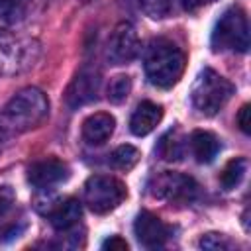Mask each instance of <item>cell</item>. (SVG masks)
Returning a JSON list of instances; mask_svg holds the SVG:
<instances>
[{
  "instance_id": "ac0fdd59",
  "label": "cell",
  "mask_w": 251,
  "mask_h": 251,
  "mask_svg": "<svg viewBox=\"0 0 251 251\" xmlns=\"http://www.w3.org/2000/svg\"><path fill=\"white\" fill-rule=\"evenodd\" d=\"M139 151L133 147V145H120L112 151L110 155V165L118 171H129L137 165L139 161Z\"/></svg>"
},
{
  "instance_id": "8992f818",
  "label": "cell",
  "mask_w": 251,
  "mask_h": 251,
  "mask_svg": "<svg viewBox=\"0 0 251 251\" xmlns=\"http://www.w3.org/2000/svg\"><path fill=\"white\" fill-rule=\"evenodd\" d=\"M37 51L33 41L0 33V73H20L31 67L37 59Z\"/></svg>"
},
{
  "instance_id": "603a6c76",
  "label": "cell",
  "mask_w": 251,
  "mask_h": 251,
  "mask_svg": "<svg viewBox=\"0 0 251 251\" xmlns=\"http://www.w3.org/2000/svg\"><path fill=\"white\" fill-rule=\"evenodd\" d=\"M249 114H251V106L249 104H243L241 110H239V114H237V126L241 127L243 133H249L251 131V118H249Z\"/></svg>"
},
{
  "instance_id": "9c48e42d",
  "label": "cell",
  "mask_w": 251,
  "mask_h": 251,
  "mask_svg": "<svg viewBox=\"0 0 251 251\" xmlns=\"http://www.w3.org/2000/svg\"><path fill=\"white\" fill-rule=\"evenodd\" d=\"M100 88V73L94 69H82L75 75L65 92V102L71 108H80L96 100Z\"/></svg>"
},
{
  "instance_id": "cb8c5ba5",
  "label": "cell",
  "mask_w": 251,
  "mask_h": 251,
  "mask_svg": "<svg viewBox=\"0 0 251 251\" xmlns=\"http://www.w3.org/2000/svg\"><path fill=\"white\" fill-rule=\"evenodd\" d=\"M127 247H129L127 241L122 239L120 235H112L102 243V249H106V251H127Z\"/></svg>"
},
{
  "instance_id": "7a4b0ae2",
  "label": "cell",
  "mask_w": 251,
  "mask_h": 251,
  "mask_svg": "<svg viewBox=\"0 0 251 251\" xmlns=\"http://www.w3.org/2000/svg\"><path fill=\"white\" fill-rule=\"evenodd\" d=\"M49 114L47 96L33 86L22 88L4 108V126L14 131H27L39 126Z\"/></svg>"
},
{
  "instance_id": "6da1fadb",
  "label": "cell",
  "mask_w": 251,
  "mask_h": 251,
  "mask_svg": "<svg viewBox=\"0 0 251 251\" xmlns=\"http://www.w3.org/2000/svg\"><path fill=\"white\" fill-rule=\"evenodd\" d=\"M184 53L167 39H157L145 53L147 80L157 88H171L178 82L184 71Z\"/></svg>"
},
{
  "instance_id": "277c9868",
  "label": "cell",
  "mask_w": 251,
  "mask_h": 251,
  "mask_svg": "<svg viewBox=\"0 0 251 251\" xmlns=\"http://www.w3.org/2000/svg\"><path fill=\"white\" fill-rule=\"evenodd\" d=\"M212 49L214 51H239L249 49V24L241 8H229L218 20L212 31Z\"/></svg>"
},
{
  "instance_id": "44dd1931",
  "label": "cell",
  "mask_w": 251,
  "mask_h": 251,
  "mask_svg": "<svg viewBox=\"0 0 251 251\" xmlns=\"http://www.w3.org/2000/svg\"><path fill=\"white\" fill-rule=\"evenodd\" d=\"M200 247L218 251V249H227V247H229V241H227L226 235H222V233H206V235L200 239Z\"/></svg>"
},
{
  "instance_id": "4fadbf2b",
  "label": "cell",
  "mask_w": 251,
  "mask_h": 251,
  "mask_svg": "<svg viewBox=\"0 0 251 251\" xmlns=\"http://www.w3.org/2000/svg\"><path fill=\"white\" fill-rule=\"evenodd\" d=\"M161 118H163V108H161L159 104H155V102L145 100V102H141V104L135 108V112L131 114L129 129H131L133 135L143 137V135L151 133V131L157 127V124L161 122Z\"/></svg>"
},
{
  "instance_id": "2e32d148",
  "label": "cell",
  "mask_w": 251,
  "mask_h": 251,
  "mask_svg": "<svg viewBox=\"0 0 251 251\" xmlns=\"http://www.w3.org/2000/svg\"><path fill=\"white\" fill-rule=\"evenodd\" d=\"M31 0H0V22L20 24L29 12Z\"/></svg>"
},
{
  "instance_id": "30bf717a",
  "label": "cell",
  "mask_w": 251,
  "mask_h": 251,
  "mask_svg": "<svg viewBox=\"0 0 251 251\" xmlns=\"http://www.w3.org/2000/svg\"><path fill=\"white\" fill-rule=\"evenodd\" d=\"M133 231H135L137 241H139L143 247H147V249L163 247L165 241H167L169 235H171V227H169L161 218H157V216L151 214V212H141V214L135 218Z\"/></svg>"
},
{
  "instance_id": "e0dca14e",
  "label": "cell",
  "mask_w": 251,
  "mask_h": 251,
  "mask_svg": "<svg viewBox=\"0 0 251 251\" xmlns=\"http://www.w3.org/2000/svg\"><path fill=\"white\" fill-rule=\"evenodd\" d=\"M245 173H247V161L241 159V157H239V159H231V161L224 167V171H222V175H220V182H222V186H224L226 190H231V188H235V186L241 184Z\"/></svg>"
},
{
  "instance_id": "ffe728a7",
  "label": "cell",
  "mask_w": 251,
  "mask_h": 251,
  "mask_svg": "<svg viewBox=\"0 0 251 251\" xmlns=\"http://www.w3.org/2000/svg\"><path fill=\"white\" fill-rule=\"evenodd\" d=\"M139 4L151 18H163L171 8V0H139Z\"/></svg>"
},
{
  "instance_id": "7c38bea8",
  "label": "cell",
  "mask_w": 251,
  "mask_h": 251,
  "mask_svg": "<svg viewBox=\"0 0 251 251\" xmlns=\"http://www.w3.org/2000/svg\"><path fill=\"white\" fill-rule=\"evenodd\" d=\"M114 127H116L114 116L106 112L92 114L82 122V139L90 145H102L104 141L110 139V135L114 133Z\"/></svg>"
},
{
  "instance_id": "7402d4cb",
  "label": "cell",
  "mask_w": 251,
  "mask_h": 251,
  "mask_svg": "<svg viewBox=\"0 0 251 251\" xmlns=\"http://www.w3.org/2000/svg\"><path fill=\"white\" fill-rule=\"evenodd\" d=\"M14 202H16V196L12 192L10 186H0V220L14 208Z\"/></svg>"
},
{
  "instance_id": "52a82bcc",
  "label": "cell",
  "mask_w": 251,
  "mask_h": 251,
  "mask_svg": "<svg viewBox=\"0 0 251 251\" xmlns=\"http://www.w3.org/2000/svg\"><path fill=\"white\" fill-rule=\"evenodd\" d=\"M151 194L171 202H190L198 194V184L194 178L180 173H163L151 182Z\"/></svg>"
},
{
  "instance_id": "d6986e66",
  "label": "cell",
  "mask_w": 251,
  "mask_h": 251,
  "mask_svg": "<svg viewBox=\"0 0 251 251\" xmlns=\"http://www.w3.org/2000/svg\"><path fill=\"white\" fill-rule=\"evenodd\" d=\"M129 92H131V78L127 75H116L114 78H110L106 88V96L110 102L120 104L129 96Z\"/></svg>"
},
{
  "instance_id": "5bb4252c",
  "label": "cell",
  "mask_w": 251,
  "mask_h": 251,
  "mask_svg": "<svg viewBox=\"0 0 251 251\" xmlns=\"http://www.w3.org/2000/svg\"><path fill=\"white\" fill-rule=\"evenodd\" d=\"M82 216V208H80V202L75 200V198H69V200H63L59 202L57 206L51 208L49 212V222L55 229L59 231H67L71 227H75L78 224Z\"/></svg>"
},
{
  "instance_id": "3957f363",
  "label": "cell",
  "mask_w": 251,
  "mask_h": 251,
  "mask_svg": "<svg viewBox=\"0 0 251 251\" xmlns=\"http://www.w3.org/2000/svg\"><path fill=\"white\" fill-rule=\"evenodd\" d=\"M231 94H233V84L214 69L200 71L190 90L192 106L204 116L218 114L227 104Z\"/></svg>"
},
{
  "instance_id": "ba28073f",
  "label": "cell",
  "mask_w": 251,
  "mask_h": 251,
  "mask_svg": "<svg viewBox=\"0 0 251 251\" xmlns=\"http://www.w3.org/2000/svg\"><path fill=\"white\" fill-rule=\"evenodd\" d=\"M139 47L141 45L135 27L127 22H122L114 27V31L108 37L106 57L112 65H126L137 57Z\"/></svg>"
},
{
  "instance_id": "9a60e30c",
  "label": "cell",
  "mask_w": 251,
  "mask_h": 251,
  "mask_svg": "<svg viewBox=\"0 0 251 251\" xmlns=\"http://www.w3.org/2000/svg\"><path fill=\"white\" fill-rule=\"evenodd\" d=\"M190 149H192V155L196 157L198 163H212L218 153H220V141L214 133L210 131H202V129H196L192 135H190Z\"/></svg>"
},
{
  "instance_id": "8fae6325",
  "label": "cell",
  "mask_w": 251,
  "mask_h": 251,
  "mask_svg": "<svg viewBox=\"0 0 251 251\" xmlns=\"http://www.w3.org/2000/svg\"><path fill=\"white\" fill-rule=\"evenodd\" d=\"M71 176V169L67 163L59 161V159H43L37 161L29 167L27 171V180L31 186L35 188H51L55 184L65 182Z\"/></svg>"
},
{
  "instance_id": "d4e9b609",
  "label": "cell",
  "mask_w": 251,
  "mask_h": 251,
  "mask_svg": "<svg viewBox=\"0 0 251 251\" xmlns=\"http://www.w3.org/2000/svg\"><path fill=\"white\" fill-rule=\"evenodd\" d=\"M212 2H216V0H182V6L188 12H196V10H200V8H204Z\"/></svg>"
},
{
  "instance_id": "5b68a950",
  "label": "cell",
  "mask_w": 251,
  "mask_h": 251,
  "mask_svg": "<svg viewBox=\"0 0 251 251\" xmlns=\"http://www.w3.org/2000/svg\"><path fill=\"white\" fill-rule=\"evenodd\" d=\"M126 196H127L126 184L116 176L96 175L90 176L84 184V204L94 214H108L116 210Z\"/></svg>"
}]
</instances>
